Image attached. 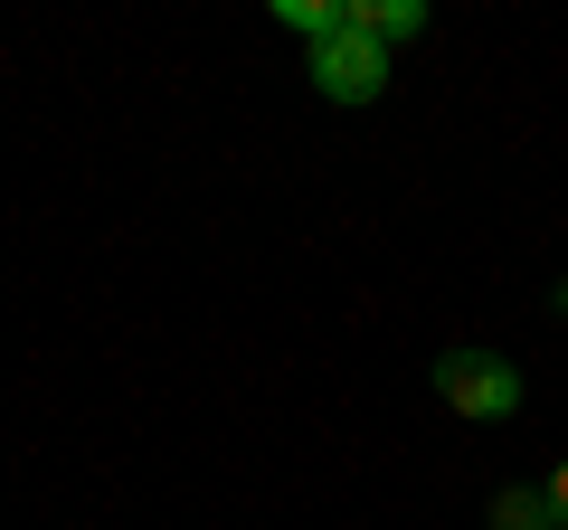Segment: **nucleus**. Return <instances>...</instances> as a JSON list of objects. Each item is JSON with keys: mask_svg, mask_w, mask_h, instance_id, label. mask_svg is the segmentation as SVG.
<instances>
[{"mask_svg": "<svg viewBox=\"0 0 568 530\" xmlns=\"http://www.w3.org/2000/svg\"><path fill=\"white\" fill-rule=\"evenodd\" d=\"M436 398H446L455 417H474V427H493V417L521 408V369H511L503 350H446V360H436Z\"/></svg>", "mask_w": 568, "mask_h": 530, "instance_id": "obj_1", "label": "nucleus"}, {"mask_svg": "<svg viewBox=\"0 0 568 530\" xmlns=\"http://www.w3.org/2000/svg\"><path fill=\"white\" fill-rule=\"evenodd\" d=\"M379 85H388V48H379V39L342 29V39L313 48V95H323V104H369Z\"/></svg>", "mask_w": 568, "mask_h": 530, "instance_id": "obj_2", "label": "nucleus"}, {"mask_svg": "<svg viewBox=\"0 0 568 530\" xmlns=\"http://www.w3.org/2000/svg\"><path fill=\"white\" fill-rule=\"evenodd\" d=\"M351 29L379 39V48H398V39H417V29H426V0H351Z\"/></svg>", "mask_w": 568, "mask_h": 530, "instance_id": "obj_3", "label": "nucleus"}, {"mask_svg": "<svg viewBox=\"0 0 568 530\" xmlns=\"http://www.w3.org/2000/svg\"><path fill=\"white\" fill-rule=\"evenodd\" d=\"M275 20L304 29V39L323 48V39H342V29H351V10H342V0H275Z\"/></svg>", "mask_w": 568, "mask_h": 530, "instance_id": "obj_4", "label": "nucleus"}, {"mask_svg": "<svg viewBox=\"0 0 568 530\" xmlns=\"http://www.w3.org/2000/svg\"><path fill=\"white\" fill-rule=\"evenodd\" d=\"M493 530H559V511H549V492H521V483H511L503 502H493Z\"/></svg>", "mask_w": 568, "mask_h": 530, "instance_id": "obj_5", "label": "nucleus"}, {"mask_svg": "<svg viewBox=\"0 0 568 530\" xmlns=\"http://www.w3.org/2000/svg\"><path fill=\"white\" fill-rule=\"evenodd\" d=\"M540 492H549V511H559V530H568V465H559V473H549V483H540Z\"/></svg>", "mask_w": 568, "mask_h": 530, "instance_id": "obj_6", "label": "nucleus"}]
</instances>
